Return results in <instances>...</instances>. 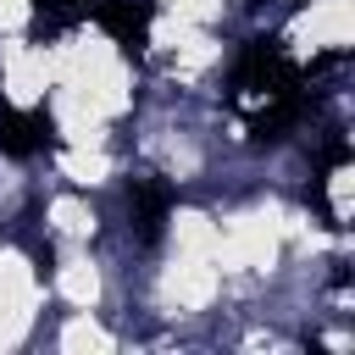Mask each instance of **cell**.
Returning a JSON list of instances; mask_svg holds the SVG:
<instances>
[{"instance_id":"obj_4","label":"cell","mask_w":355,"mask_h":355,"mask_svg":"<svg viewBox=\"0 0 355 355\" xmlns=\"http://www.w3.org/2000/svg\"><path fill=\"white\" fill-rule=\"evenodd\" d=\"M50 139V122L33 111V116H22V111H6L0 116V150L6 155H33L39 144Z\"/></svg>"},{"instance_id":"obj_2","label":"cell","mask_w":355,"mask_h":355,"mask_svg":"<svg viewBox=\"0 0 355 355\" xmlns=\"http://www.w3.org/2000/svg\"><path fill=\"white\" fill-rule=\"evenodd\" d=\"M100 28L122 50H144V39H150V0H105L100 6Z\"/></svg>"},{"instance_id":"obj_1","label":"cell","mask_w":355,"mask_h":355,"mask_svg":"<svg viewBox=\"0 0 355 355\" xmlns=\"http://www.w3.org/2000/svg\"><path fill=\"white\" fill-rule=\"evenodd\" d=\"M300 67L277 50V44H250L233 67V105L250 111V128L261 139H277L294 116H300Z\"/></svg>"},{"instance_id":"obj_3","label":"cell","mask_w":355,"mask_h":355,"mask_svg":"<svg viewBox=\"0 0 355 355\" xmlns=\"http://www.w3.org/2000/svg\"><path fill=\"white\" fill-rule=\"evenodd\" d=\"M166 205H172V189H166V183L139 178V183L128 189V211H133V222H139V239H155V233H161Z\"/></svg>"},{"instance_id":"obj_5","label":"cell","mask_w":355,"mask_h":355,"mask_svg":"<svg viewBox=\"0 0 355 355\" xmlns=\"http://www.w3.org/2000/svg\"><path fill=\"white\" fill-rule=\"evenodd\" d=\"M94 0H33V11L39 17H50V22H72V17H83Z\"/></svg>"}]
</instances>
